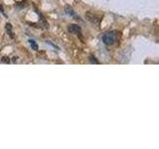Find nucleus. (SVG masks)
Here are the masks:
<instances>
[{"instance_id":"1","label":"nucleus","mask_w":159,"mask_h":149,"mask_svg":"<svg viewBox=\"0 0 159 149\" xmlns=\"http://www.w3.org/2000/svg\"><path fill=\"white\" fill-rule=\"evenodd\" d=\"M115 41H116V35H115L114 32H108L105 34L104 37H102V42L107 46L113 45Z\"/></svg>"},{"instance_id":"6","label":"nucleus","mask_w":159,"mask_h":149,"mask_svg":"<svg viewBox=\"0 0 159 149\" xmlns=\"http://www.w3.org/2000/svg\"><path fill=\"white\" fill-rule=\"evenodd\" d=\"M66 12L70 14V15H74V11H73V9H72V8H67Z\"/></svg>"},{"instance_id":"8","label":"nucleus","mask_w":159,"mask_h":149,"mask_svg":"<svg viewBox=\"0 0 159 149\" xmlns=\"http://www.w3.org/2000/svg\"><path fill=\"white\" fill-rule=\"evenodd\" d=\"M90 59H91V61L93 62V63H95V64H99V62L96 61V60H95V59H93V57H91Z\"/></svg>"},{"instance_id":"2","label":"nucleus","mask_w":159,"mask_h":149,"mask_svg":"<svg viewBox=\"0 0 159 149\" xmlns=\"http://www.w3.org/2000/svg\"><path fill=\"white\" fill-rule=\"evenodd\" d=\"M86 19L88 21H90L91 23L96 24V25H99V22H101V18H99L96 14L92 13V12H87L86 13Z\"/></svg>"},{"instance_id":"4","label":"nucleus","mask_w":159,"mask_h":149,"mask_svg":"<svg viewBox=\"0 0 159 149\" xmlns=\"http://www.w3.org/2000/svg\"><path fill=\"white\" fill-rule=\"evenodd\" d=\"M6 32H7V34L11 37V38H14V35H13V31H12L11 24H9V23L6 24Z\"/></svg>"},{"instance_id":"3","label":"nucleus","mask_w":159,"mask_h":149,"mask_svg":"<svg viewBox=\"0 0 159 149\" xmlns=\"http://www.w3.org/2000/svg\"><path fill=\"white\" fill-rule=\"evenodd\" d=\"M68 31L72 34H79L81 33V31H82V29H81V27L79 26V25H76V24H71L68 26Z\"/></svg>"},{"instance_id":"7","label":"nucleus","mask_w":159,"mask_h":149,"mask_svg":"<svg viewBox=\"0 0 159 149\" xmlns=\"http://www.w3.org/2000/svg\"><path fill=\"white\" fill-rule=\"evenodd\" d=\"M2 62H3V63H9V59L7 58V57H3L2 58Z\"/></svg>"},{"instance_id":"5","label":"nucleus","mask_w":159,"mask_h":149,"mask_svg":"<svg viewBox=\"0 0 159 149\" xmlns=\"http://www.w3.org/2000/svg\"><path fill=\"white\" fill-rule=\"evenodd\" d=\"M29 44L31 46V48H32L33 50H38V45L36 44V42L34 41V40H29Z\"/></svg>"}]
</instances>
